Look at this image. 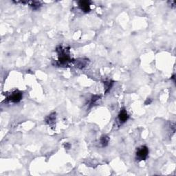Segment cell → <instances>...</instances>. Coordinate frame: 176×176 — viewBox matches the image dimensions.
<instances>
[{
  "label": "cell",
  "instance_id": "6da1fadb",
  "mask_svg": "<svg viewBox=\"0 0 176 176\" xmlns=\"http://www.w3.org/2000/svg\"><path fill=\"white\" fill-rule=\"evenodd\" d=\"M148 154H149V149L145 146H142L137 150L136 152V158L138 160L142 161L145 160L147 158Z\"/></svg>",
  "mask_w": 176,
  "mask_h": 176
},
{
  "label": "cell",
  "instance_id": "7a4b0ae2",
  "mask_svg": "<svg viewBox=\"0 0 176 176\" xmlns=\"http://www.w3.org/2000/svg\"><path fill=\"white\" fill-rule=\"evenodd\" d=\"M22 98V93L20 91H15L8 98V99L13 103H19Z\"/></svg>",
  "mask_w": 176,
  "mask_h": 176
},
{
  "label": "cell",
  "instance_id": "3957f363",
  "mask_svg": "<svg viewBox=\"0 0 176 176\" xmlns=\"http://www.w3.org/2000/svg\"><path fill=\"white\" fill-rule=\"evenodd\" d=\"M79 6L85 13H89L90 11V1H81L79 2Z\"/></svg>",
  "mask_w": 176,
  "mask_h": 176
},
{
  "label": "cell",
  "instance_id": "277c9868",
  "mask_svg": "<svg viewBox=\"0 0 176 176\" xmlns=\"http://www.w3.org/2000/svg\"><path fill=\"white\" fill-rule=\"evenodd\" d=\"M128 118H129V116H128V114L127 112V111L125 110H121L118 115V119L120 122L121 123H125L128 120Z\"/></svg>",
  "mask_w": 176,
  "mask_h": 176
},
{
  "label": "cell",
  "instance_id": "5b68a950",
  "mask_svg": "<svg viewBox=\"0 0 176 176\" xmlns=\"http://www.w3.org/2000/svg\"><path fill=\"white\" fill-rule=\"evenodd\" d=\"M47 123L48 124H52V123H54V121L55 120V116H54V114H51V115L49 116L48 117L46 118Z\"/></svg>",
  "mask_w": 176,
  "mask_h": 176
},
{
  "label": "cell",
  "instance_id": "8992f818",
  "mask_svg": "<svg viewBox=\"0 0 176 176\" xmlns=\"http://www.w3.org/2000/svg\"><path fill=\"white\" fill-rule=\"evenodd\" d=\"M109 142V138L107 136H103L101 138V144L103 145V147L106 146Z\"/></svg>",
  "mask_w": 176,
  "mask_h": 176
},
{
  "label": "cell",
  "instance_id": "52a82bcc",
  "mask_svg": "<svg viewBox=\"0 0 176 176\" xmlns=\"http://www.w3.org/2000/svg\"><path fill=\"white\" fill-rule=\"evenodd\" d=\"M31 6L32 7L33 9H37L40 6V3L39 2H37V1H34V2H32V4L31 5Z\"/></svg>",
  "mask_w": 176,
  "mask_h": 176
}]
</instances>
